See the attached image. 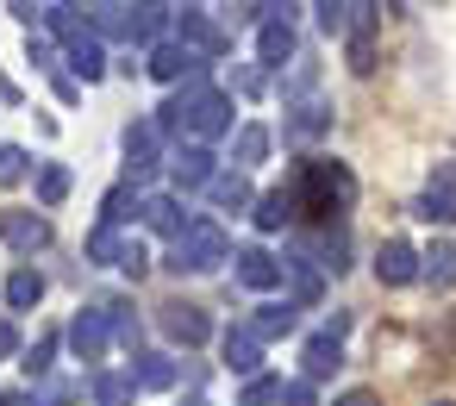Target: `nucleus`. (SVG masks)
Segmentation results:
<instances>
[{"label":"nucleus","mask_w":456,"mask_h":406,"mask_svg":"<svg viewBox=\"0 0 456 406\" xmlns=\"http://www.w3.org/2000/svg\"><path fill=\"white\" fill-rule=\"evenodd\" d=\"M425 219H456V175H437V194H425Z\"/></svg>","instance_id":"nucleus-1"},{"label":"nucleus","mask_w":456,"mask_h":406,"mask_svg":"<svg viewBox=\"0 0 456 406\" xmlns=\"http://www.w3.org/2000/svg\"><path fill=\"white\" fill-rule=\"evenodd\" d=\"M381 275H387V281H406V275H412V250H406V244H387V250H381Z\"/></svg>","instance_id":"nucleus-2"},{"label":"nucleus","mask_w":456,"mask_h":406,"mask_svg":"<svg viewBox=\"0 0 456 406\" xmlns=\"http://www.w3.org/2000/svg\"><path fill=\"white\" fill-rule=\"evenodd\" d=\"M0 231H7V238H13L20 250H26V244H45V219H7Z\"/></svg>","instance_id":"nucleus-3"},{"label":"nucleus","mask_w":456,"mask_h":406,"mask_svg":"<svg viewBox=\"0 0 456 406\" xmlns=\"http://www.w3.org/2000/svg\"><path fill=\"white\" fill-rule=\"evenodd\" d=\"M101 344H107V325H101L94 313H88V319H76V350H88V356H94Z\"/></svg>","instance_id":"nucleus-4"},{"label":"nucleus","mask_w":456,"mask_h":406,"mask_svg":"<svg viewBox=\"0 0 456 406\" xmlns=\"http://www.w3.org/2000/svg\"><path fill=\"white\" fill-rule=\"evenodd\" d=\"M7 300H13V306H32V300H38V275H26V269H20V275L7 281Z\"/></svg>","instance_id":"nucleus-5"},{"label":"nucleus","mask_w":456,"mask_h":406,"mask_svg":"<svg viewBox=\"0 0 456 406\" xmlns=\"http://www.w3.org/2000/svg\"><path fill=\"white\" fill-rule=\"evenodd\" d=\"M431 275H437V281H456V244L431 250Z\"/></svg>","instance_id":"nucleus-6"},{"label":"nucleus","mask_w":456,"mask_h":406,"mask_svg":"<svg viewBox=\"0 0 456 406\" xmlns=\"http://www.w3.org/2000/svg\"><path fill=\"white\" fill-rule=\"evenodd\" d=\"M38 188H45V200H63V188H69V175H63V169H45V182H38Z\"/></svg>","instance_id":"nucleus-7"},{"label":"nucleus","mask_w":456,"mask_h":406,"mask_svg":"<svg viewBox=\"0 0 456 406\" xmlns=\"http://www.w3.org/2000/svg\"><path fill=\"white\" fill-rule=\"evenodd\" d=\"M13 350V325H0V356H7Z\"/></svg>","instance_id":"nucleus-8"},{"label":"nucleus","mask_w":456,"mask_h":406,"mask_svg":"<svg viewBox=\"0 0 456 406\" xmlns=\"http://www.w3.org/2000/svg\"><path fill=\"white\" fill-rule=\"evenodd\" d=\"M344 406H369V394H350V400H344Z\"/></svg>","instance_id":"nucleus-9"},{"label":"nucleus","mask_w":456,"mask_h":406,"mask_svg":"<svg viewBox=\"0 0 456 406\" xmlns=\"http://www.w3.org/2000/svg\"><path fill=\"white\" fill-rule=\"evenodd\" d=\"M444 406H450V400H444Z\"/></svg>","instance_id":"nucleus-10"}]
</instances>
